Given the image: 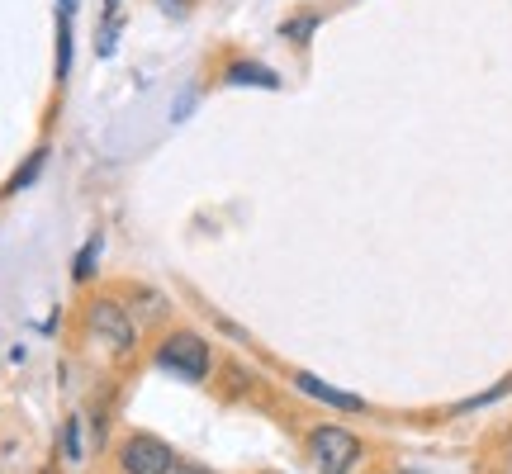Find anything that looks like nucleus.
<instances>
[{"label": "nucleus", "mask_w": 512, "mask_h": 474, "mask_svg": "<svg viewBox=\"0 0 512 474\" xmlns=\"http://www.w3.org/2000/svg\"><path fill=\"white\" fill-rule=\"evenodd\" d=\"M152 361H157V370H166V375H176V380H185V384H204L209 370H214V351H209V342H204L200 332L176 328L157 342Z\"/></svg>", "instance_id": "1"}, {"label": "nucleus", "mask_w": 512, "mask_h": 474, "mask_svg": "<svg viewBox=\"0 0 512 474\" xmlns=\"http://www.w3.org/2000/svg\"><path fill=\"white\" fill-rule=\"evenodd\" d=\"M86 337H95V342H105V347L114 351V356H128V351L138 347V323L128 318V309L119 304V299H91L86 304Z\"/></svg>", "instance_id": "2"}, {"label": "nucleus", "mask_w": 512, "mask_h": 474, "mask_svg": "<svg viewBox=\"0 0 512 474\" xmlns=\"http://www.w3.org/2000/svg\"><path fill=\"white\" fill-rule=\"evenodd\" d=\"M309 460L318 474H347L361 460V437L337 422H318L309 432Z\"/></svg>", "instance_id": "3"}, {"label": "nucleus", "mask_w": 512, "mask_h": 474, "mask_svg": "<svg viewBox=\"0 0 512 474\" xmlns=\"http://www.w3.org/2000/svg\"><path fill=\"white\" fill-rule=\"evenodd\" d=\"M171 460H176V451L152 432H133L119 446V474H166Z\"/></svg>", "instance_id": "4"}, {"label": "nucleus", "mask_w": 512, "mask_h": 474, "mask_svg": "<svg viewBox=\"0 0 512 474\" xmlns=\"http://www.w3.org/2000/svg\"><path fill=\"white\" fill-rule=\"evenodd\" d=\"M294 389L309 394V399H318V403H328V408H342V413H361V408H366V399H356L347 389H332V384H323L318 375H309V370L294 375Z\"/></svg>", "instance_id": "5"}, {"label": "nucleus", "mask_w": 512, "mask_h": 474, "mask_svg": "<svg viewBox=\"0 0 512 474\" xmlns=\"http://www.w3.org/2000/svg\"><path fill=\"white\" fill-rule=\"evenodd\" d=\"M223 86H261V91H280V76L266 62H228L223 67Z\"/></svg>", "instance_id": "6"}, {"label": "nucleus", "mask_w": 512, "mask_h": 474, "mask_svg": "<svg viewBox=\"0 0 512 474\" xmlns=\"http://www.w3.org/2000/svg\"><path fill=\"white\" fill-rule=\"evenodd\" d=\"M43 166H48V147H34V152H29V162H24L15 176L5 181V190H0V195H19V190H29V185L43 176Z\"/></svg>", "instance_id": "7"}, {"label": "nucleus", "mask_w": 512, "mask_h": 474, "mask_svg": "<svg viewBox=\"0 0 512 474\" xmlns=\"http://www.w3.org/2000/svg\"><path fill=\"white\" fill-rule=\"evenodd\" d=\"M318 24H323V15H318V10H299V15H290L285 24H280V38H285V43H294V48H304Z\"/></svg>", "instance_id": "8"}, {"label": "nucleus", "mask_w": 512, "mask_h": 474, "mask_svg": "<svg viewBox=\"0 0 512 474\" xmlns=\"http://www.w3.org/2000/svg\"><path fill=\"white\" fill-rule=\"evenodd\" d=\"M57 86H67V76H72V15H62L57 10Z\"/></svg>", "instance_id": "9"}, {"label": "nucleus", "mask_w": 512, "mask_h": 474, "mask_svg": "<svg viewBox=\"0 0 512 474\" xmlns=\"http://www.w3.org/2000/svg\"><path fill=\"white\" fill-rule=\"evenodd\" d=\"M100 252H105V233H91V237H86V247L76 252L72 280H91V275L100 271Z\"/></svg>", "instance_id": "10"}, {"label": "nucleus", "mask_w": 512, "mask_h": 474, "mask_svg": "<svg viewBox=\"0 0 512 474\" xmlns=\"http://www.w3.org/2000/svg\"><path fill=\"white\" fill-rule=\"evenodd\" d=\"M119 34H124V19H100V34H95V53L100 57H114V48H119Z\"/></svg>", "instance_id": "11"}, {"label": "nucleus", "mask_w": 512, "mask_h": 474, "mask_svg": "<svg viewBox=\"0 0 512 474\" xmlns=\"http://www.w3.org/2000/svg\"><path fill=\"white\" fill-rule=\"evenodd\" d=\"M62 456H67V460H81V427H76V418L67 422V432H62Z\"/></svg>", "instance_id": "12"}, {"label": "nucleus", "mask_w": 512, "mask_h": 474, "mask_svg": "<svg viewBox=\"0 0 512 474\" xmlns=\"http://www.w3.org/2000/svg\"><path fill=\"white\" fill-rule=\"evenodd\" d=\"M166 474H209V470H204V465H200V460H171V470H166Z\"/></svg>", "instance_id": "13"}, {"label": "nucleus", "mask_w": 512, "mask_h": 474, "mask_svg": "<svg viewBox=\"0 0 512 474\" xmlns=\"http://www.w3.org/2000/svg\"><path fill=\"white\" fill-rule=\"evenodd\" d=\"M119 5H124V0H105V10H100V19H114V15H119Z\"/></svg>", "instance_id": "14"}, {"label": "nucleus", "mask_w": 512, "mask_h": 474, "mask_svg": "<svg viewBox=\"0 0 512 474\" xmlns=\"http://www.w3.org/2000/svg\"><path fill=\"white\" fill-rule=\"evenodd\" d=\"M57 10H62V15H72V10H76V0H57Z\"/></svg>", "instance_id": "15"}, {"label": "nucleus", "mask_w": 512, "mask_h": 474, "mask_svg": "<svg viewBox=\"0 0 512 474\" xmlns=\"http://www.w3.org/2000/svg\"><path fill=\"white\" fill-rule=\"evenodd\" d=\"M394 474H418V470H394Z\"/></svg>", "instance_id": "16"}]
</instances>
